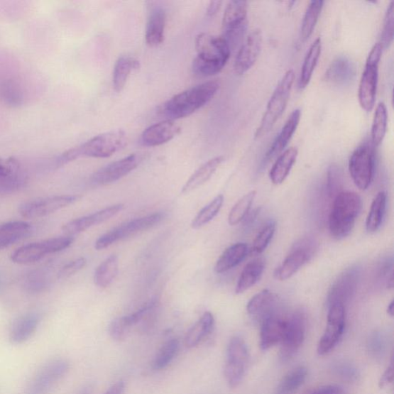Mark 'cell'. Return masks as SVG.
<instances>
[{
  "label": "cell",
  "instance_id": "cell-40",
  "mask_svg": "<svg viewBox=\"0 0 394 394\" xmlns=\"http://www.w3.org/2000/svg\"><path fill=\"white\" fill-rule=\"evenodd\" d=\"M388 121L387 106L383 103H380L374 113L371 129V141L374 146L382 143L387 133Z\"/></svg>",
  "mask_w": 394,
  "mask_h": 394
},
{
  "label": "cell",
  "instance_id": "cell-44",
  "mask_svg": "<svg viewBox=\"0 0 394 394\" xmlns=\"http://www.w3.org/2000/svg\"><path fill=\"white\" fill-rule=\"evenodd\" d=\"M28 180L25 174L18 173L15 175L0 177V196L11 195L23 189Z\"/></svg>",
  "mask_w": 394,
  "mask_h": 394
},
{
  "label": "cell",
  "instance_id": "cell-38",
  "mask_svg": "<svg viewBox=\"0 0 394 394\" xmlns=\"http://www.w3.org/2000/svg\"><path fill=\"white\" fill-rule=\"evenodd\" d=\"M307 373V369L304 366L289 371L280 381L277 394H295L305 382Z\"/></svg>",
  "mask_w": 394,
  "mask_h": 394
},
{
  "label": "cell",
  "instance_id": "cell-1",
  "mask_svg": "<svg viewBox=\"0 0 394 394\" xmlns=\"http://www.w3.org/2000/svg\"><path fill=\"white\" fill-rule=\"evenodd\" d=\"M197 57L192 62V72L199 77H212L226 66L231 50L222 36L203 33L197 35Z\"/></svg>",
  "mask_w": 394,
  "mask_h": 394
},
{
  "label": "cell",
  "instance_id": "cell-24",
  "mask_svg": "<svg viewBox=\"0 0 394 394\" xmlns=\"http://www.w3.org/2000/svg\"><path fill=\"white\" fill-rule=\"evenodd\" d=\"M300 118L301 111L300 109H297L292 112L276 139L274 140L268 152L266 154L263 164H268L285 150L293 134L295 133L297 129Z\"/></svg>",
  "mask_w": 394,
  "mask_h": 394
},
{
  "label": "cell",
  "instance_id": "cell-16",
  "mask_svg": "<svg viewBox=\"0 0 394 394\" xmlns=\"http://www.w3.org/2000/svg\"><path fill=\"white\" fill-rule=\"evenodd\" d=\"M327 324L317 345V353L324 356L331 352L341 340L344 333L345 306L336 305L328 307Z\"/></svg>",
  "mask_w": 394,
  "mask_h": 394
},
{
  "label": "cell",
  "instance_id": "cell-52",
  "mask_svg": "<svg viewBox=\"0 0 394 394\" xmlns=\"http://www.w3.org/2000/svg\"><path fill=\"white\" fill-rule=\"evenodd\" d=\"M393 268L392 258L383 261L380 268L379 277L384 283H386L388 288H393Z\"/></svg>",
  "mask_w": 394,
  "mask_h": 394
},
{
  "label": "cell",
  "instance_id": "cell-48",
  "mask_svg": "<svg viewBox=\"0 0 394 394\" xmlns=\"http://www.w3.org/2000/svg\"><path fill=\"white\" fill-rule=\"evenodd\" d=\"M394 3L390 2L385 14L381 39L379 42L383 50H388L393 40Z\"/></svg>",
  "mask_w": 394,
  "mask_h": 394
},
{
  "label": "cell",
  "instance_id": "cell-54",
  "mask_svg": "<svg viewBox=\"0 0 394 394\" xmlns=\"http://www.w3.org/2000/svg\"><path fill=\"white\" fill-rule=\"evenodd\" d=\"M393 381V370L392 365L383 373L380 381V388L388 386Z\"/></svg>",
  "mask_w": 394,
  "mask_h": 394
},
{
  "label": "cell",
  "instance_id": "cell-51",
  "mask_svg": "<svg viewBox=\"0 0 394 394\" xmlns=\"http://www.w3.org/2000/svg\"><path fill=\"white\" fill-rule=\"evenodd\" d=\"M21 165L19 161L13 158H0V177L15 175L20 173Z\"/></svg>",
  "mask_w": 394,
  "mask_h": 394
},
{
  "label": "cell",
  "instance_id": "cell-41",
  "mask_svg": "<svg viewBox=\"0 0 394 394\" xmlns=\"http://www.w3.org/2000/svg\"><path fill=\"white\" fill-rule=\"evenodd\" d=\"M224 197L218 195L208 205L204 207L197 215L192 219L191 226L195 230L204 226L217 216L224 205Z\"/></svg>",
  "mask_w": 394,
  "mask_h": 394
},
{
  "label": "cell",
  "instance_id": "cell-3",
  "mask_svg": "<svg viewBox=\"0 0 394 394\" xmlns=\"http://www.w3.org/2000/svg\"><path fill=\"white\" fill-rule=\"evenodd\" d=\"M219 89L218 82L209 81L181 92L163 104L161 114L173 121L189 116L212 102Z\"/></svg>",
  "mask_w": 394,
  "mask_h": 394
},
{
  "label": "cell",
  "instance_id": "cell-8",
  "mask_svg": "<svg viewBox=\"0 0 394 394\" xmlns=\"http://www.w3.org/2000/svg\"><path fill=\"white\" fill-rule=\"evenodd\" d=\"M73 241H75L73 236H65L31 243L16 249L11 254V259L12 262L17 264L33 263L41 261L47 255L69 248Z\"/></svg>",
  "mask_w": 394,
  "mask_h": 394
},
{
  "label": "cell",
  "instance_id": "cell-5",
  "mask_svg": "<svg viewBox=\"0 0 394 394\" xmlns=\"http://www.w3.org/2000/svg\"><path fill=\"white\" fill-rule=\"evenodd\" d=\"M295 79V72L290 70L279 82L269 100L261 125L255 133L256 139L261 138V137L268 133L283 112L285 111Z\"/></svg>",
  "mask_w": 394,
  "mask_h": 394
},
{
  "label": "cell",
  "instance_id": "cell-50",
  "mask_svg": "<svg viewBox=\"0 0 394 394\" xmlns=\"http://www.w3.org/2000/svg\"><path fill=\"white\" fill-rule=\"evenodd\" d=\"M86 265L87 260L84 258H80L72 261L65 266H63L58 272V278L59 279L69 278L80 271L82 268H84Z\"/></svg>",
  "mask_w": 394,
  "mask_h": 394
},
{
  "label": "cell",
  "instance_id": "cell-45",
  "mask_svg": "<svg viewBox=\"0 0 394 394\" xmlns=\"http://www.w3.org/2000/svg\"><path fill=\"white\" fill-rule=\"evenodd\" d=\"M276 231V223L270 221L262 228L256 236L251 248V253L258 255L262 253L268 246Z\"/></svg>",
  "mask_w": 394,
  "mask_h": 394
},
{
  "label": "cell",
  "instance_id": "cell-37",
  "mask_svg": "<svg viewBox=\"0 0 394 394\" xmlns=\"http://www.w3.org/2000/svg\"><path fill=\"white\" fill-rule=\"evenodd\" d=\"M119 261L116 255L109 256L100 263L94 272L95 285L99 288H106L111 285L117 276Z\"/></svg>",
  "mask_w": 394,
  "mask_h": 394
},
{
  "label": "cell",
  "instance_id": "cell-17",
  "mask_svg": "<svg viewBox=\"0 0 394 394\" xmlns=\"http://www.w3.org/2000/svg\"><path fill=\"white\" fill-rule=\"evenodd\" d=\"M142 155L136 153L106 165L97 170L91 182L95 186H107L120 180L139 166Z\"/></svg>",
  "mask_w": 394,
  "mask_h": 394
},
{
  "label": "cell",
  "instance_id": "cell-39",
  "mask_svg": "<svg viewBox=\"0 0 394 394\" xmlns=\"http://www.w3.org/2000/svg\"><path fill=\"white\" fill-rule=\"evenodd\" d=\"M324 4V1H322V0H319V1L314 0V1L310 2L301 25L300 38L302 41L307 40L313 34L319 17L322 14Z\"/></svg>",
  "mask_w": 394,
  "mask_h": 394
},
{
  "label": "cell",
  "instance_id": "cell-57",
  "mask_svg": "<svg viewBox=\"0 0 394 394\" xmlns=\"http://www.w3.org/2000/svg\"><path fill=\"white\" fill-rule=\"evenodd\" d=\"M393 307H394V302L391 301V303L389 305L388 307V314L392 317H393Z\"/></svg>",
  "mask_w": 394,
  "mask_h": 394
},
{
  "label": "cell",
  "instance_id": "cell-43",
  "mask_svg": "<svg viewBox=\"0 0 394 394\" xmlns=\"http://www.w3.org/2000/svg\"><path fill=\"white\" fill-rule=\"evenodd\" d=\"M256 195V191L252 190L238 200V202L231 210L230 214H229V224L235 226L243 221L249 214Z\"/></svg>",
  "mask_w": 394,
  "mask_h": 394
},
{
  "label": "cell",
  "instance_id": "cell-2",
  "mask_svg": "<svg viewBox=\"0 0 394 394\" xmlns=\"http://www.w3.org/2000/svg\"><path fill=\"white\" fill-rule=\"evenodd\" d=\"M127 143L124 131L119 130L94 136L84 143L62 153L54 160L53 169L60 168L82 158H107L121 151Z\"/></svg>",
  "mask_w": 394,
  "mask_h": 394
},
{
  "label": "cell",
  "instance_id": "cell-4",
  "mask_svg": "<svg viewBox=\"0 0 394 394\" xmlns=\"http://www.w3.org/2000/svg\"><path fill=\"white\" fill-rule=\"evenodd\" d=\"M361 197L354 192H341L334 199L329 217V232L337 240L349 236L362 209Z\"/></svg>",
  "mask_w": 394,
  "mask_h": 394
},
{
  "label": "cell",
  "instance_id": "cell-46",
  "mask_svg": "<svg viewBox=\"0 0 394 394\" xmlns=\"http://www.w3.org/2000/svg\"><path fill=\"white\" fill-rule=\"evenodd\" d=\"M48 273L43 270L31 273L24 281V288L31 293H38L44 291L50 285Z\"/></svg>",
  "mask_w": 394,
  "mask_h": 394
},
{
  "label": "cell",
  "instance_id": "cell-19",
  "mask_svg": "<svg viewBox=\"0 0 394 394\" xmlns=\"http://www.w3.org/2000/svg\"><path fill=\"white\" fill-rule=\"evenodd\" d=\"M262 45L263 33L260 29L253 31L247 36L234 62V71L237 75H243L253 67L259 58Z\"/></svg>",
  "mask_w": 394,
  "mask_h": 394
},
{
  "label": "cell",
  "instance_id": "cell-20",
  "mask_svg": "<svg viewBox=\"0 0 394 394\" xmlns=\"http://www.w3.org/2000/svg\"><path fill=\"white\" fill-rule=\"evenodd\" d=\"M124 209V205L122 204L106 207L94 214L73 219V221L64 225L62 230L67 236H72L79 234L87 231L91 227L109 221V219L121 212Z\"/></svg>",
  "mask_w": 394,
  "mask_h": 394
},
{
  "label": "cell",
  "instance_id": "cell-56",
  "mask_svg": "<svg viewBox=\"0 0 394 394\" xmlns=\"http://www.w3.org/2000/svg\"><path fill=\"white\" fill-rule=\"evenodd\" d=\"M222 4L223 2L221 1L210 2L207 11V16L209 17H212L215 16L217 13V12L219 11V9H221Z\"/></svg>",
  "mask_w": 394,
  "mask_h": 394
},
{
  "label": "cell",
  "instance_id": "cell-42",
  "mask_svg": "<svg viewBox=\"0 0 394 394\" xmlns=\"http://www.w3.org/2000/svg\"><path fill=\"white\" fill-rule=\"evenodd\" d=\"M180 348V342L177 339L165 343L155 356L153 366L155 370L161 371L167 368L170 363L175 359Z\"/></svg>",
  "mask_w": 394,
  "mask_h": 394
},
{
  "label": "cell",
  "instance_id": "cell-27",
  "mask_svg": "<svg viewBox=\"0 0 394 394\" xmlns=\"http://www.w3.org/2000/svg\"><path fill=\"white\" fill-rule=\"evenodd\" d=\"M41 322V315L32 312L24 314L16 320L11 332V341L13 344H22L35 334Z\"/></svg>",
  "mask_w": 394,
  "mask_h": 394
},
{
  "label": "cell",
  "instance_id": "cell-28",
  "mask_svg": "<svg viewBox=\"0 0 394 394\" xmlns=\"http://www.w3.org/2000/svg\"><path fill=\"white\" fill-rule=\"evenodd\" d=\"M33 231L31 224L25 221H13L0 224V251L19 242Z\"/></svg>",
  "mask_w": 394,
  "mask_h": 394
},
{
  "label": "cell",
  "instance_id": "cell-11",
  "mask_svg": "<svg viewBox=\"0 0 394 394\" xmlns=\"http://www.w3.org/2000/svg\"><path fill=\"white\" fill-rule=\"evenodd\" d=\"M250 353L246 344L240 336H234L229 342L224 366V377L229 386H239L245 377L250 362Z\"/></svg>",
  "mask_w": 394,
  "mask_h": 394
},
{
  "label": "cell",
  "instance_id": "cell-7",
  "mask_svg": "<svg viewBox=\"0 0 394 394\" xmlns=\"http://www.w3.org/2000/svg\"><path fill=\"white\" fill-rule=\"evenodd\" d=\"M163 218V214L155 213L126 222L98 238L95 242V249L97 251L104 250L119 241L126 240L128 238L148 231L159 224Z\"/></svg>",
  "mask_w": 394,
  "mask_h": 394
},
{
  "label": "cell",
  "instance_id": "cell-23",
  "mask_svg": "<svg viewBox=\"0 0 394 394\" xmlns=\"http://www.w3.org/2000/svg\"><path fill=\"white\" fill-rule=\"evenodd\" d=\"M260 346L262 351L280 344L286 328V317L275 314L261 324Z\"/></svg>",
  "mask_w": 394,
  "mask_h": 394
},
{
  "label": "cell",
  "instance_id": "cell-47",
  "mask_svg": "<svg viewBox=\"0 0 394 394\" xmlns=\"http://www.w3.org/2000/svg\"><path fill=\"white\" fill-rule=\"evenodd\" d=\"M343 187L342 173L336 165H332L327 171V192L329 198L334 199L340 195Z\"/></svg>",
  "mask_w": 394,
  "mask_h": 394
},
{
  "label": "cell",
  "instance_id": "cell-36",
  "mask_svg": "<svg viewBox=\"0 0 394 394\" xmlns=\"http://www.w3.org/2000/svg\"><path fill=\"white\" fill-rule=\"evenodd\" d=\"M388 202V195L386 192L381 191L375 197L373 200L370 212L366 218V228L370 233H374L379 230L385 212H386Z\"/></svg>",
  "mask_w": 394,
  "mask_h": 394
},
{
  "label": "cell",
  "instance_id": "cell-32",
  "mask_svg": "<svg viewBox=\"0 0 394 394\" xmlns=\"http://www.w3.org/2000/svg\"><path fill=\"white\" fill-rule=\"evenodd\" d=\"M248 248L243 243H238L232 245L219 256L217 261L214 270L217 273H224L236 267L246 258Z\"/></svg>",
  "mask_w": 394,
  "mask_h": 394
},
{
  "label": "cell",
  "instance_id": "cell-49",
  "mask_svg": "<svg viewBox=\"0 0 394 394\" xmlns=\"http://www.w3.org/2000/svg\"><path fill=\"white\" fill-rule=\"evenodd\" d=\"M131 329V328L125 322L124 317H121L112 320L109 325L108 332L114 341L121 342L129 334Z\"/></svg>",
  "mask_w": 394,
  "mask_h": 394
},
{
  "label": "cell",
  "instance_id": "cell-53",
  "mask_svg": "<svg viewBox=\"0 0 394 394\" xmlns=\"http://www.w3.org/2000/svg\"><path fill=\"white\" fill-rule=\"evenodd\" d=\"M343 389L338 385H326L309 391L306 394H342Z\"/></svg>",
  "mask_w": 394,
  "mask_h": 394
},
{
  "label": "cell",
  "instance_id": "cell-21",
  "mask_svg": "<svg viewBox=\"0 0 394 394\" xmlns=\"http://www.w3.org/2000/svg\"><path fill=\"white\" fill-rule=\"evenodd\" d=\"M278 297L275 293L263 290L251 298L246 310L255 322L261 324L264 319L278 313Z\"/></svg>",
  "mask_w": 394,
  "mask_h": 394
},
{
  "label": "cell",
  "instance_id": "cell-30",
  "mask_svg": "<svg viewBox=\"0 0 394 394\" xmlns=\"http://www.w3.org/2000/svg\"><path fill=\"white\" fill-rule=\"evenodd\" d=\"M214 326V315L210 312L204 313L198 322L189 329L185 337L186 346L192 348L198 346L212 334Z\"/></svg>",
  "mask_w": 394,
  "mask_h": 394
},
{
  "label": "cell",
  "instance_id": "cell-13",
  "mask_svg": "<svg viewBox=\"0 0 394 394\" xmlns=\"http://www.w3.org/2000/svg\"><path fill=\"white\" fill-rule=\"evenodd\" d=\"M307 319L303 311L297 310L286 317V328L280 343V359L288 361L303 344L306 335Z\"/></svg>",
  "mask_w": 394,
  "mask_h": 394
},
{
  "label": "cell",
  "instance_id": "cell-34",
  "mask_svg": "<svg viewBox=\"0 0 394 394\" xmlns=\"http://www.w3.org/2000/svg\"><path fill=\"white\" fill-rule=\"evenodd\" d=\"M264 269L265 261L263 258L256 259L246 264L236 284V295H241L254 286L261 278Z\"/></svg>",
  "mask_w": 394,
  "mask_h": 394
},
{
  "label": "cell",
  "instance_id": "cell-14",
  "mask_svg": "<svg viewBox=\"0 0 394 394\" xmlns=\"http://www.w3.org/2000/svg\"><path fill=\"white\" fill-rule=\"evenodd\" d=\"M69 371L70 363L67 360L50 361L34 376L27 388V394H48Z\"/></svg>",
  "mask_w": 394,
  "mask_h": 394
},
{
  "label": "cell",
  "instance_id": "cell-29",
  "mask_svg": "<svg viewBox=\"0 0 394 394\" xmlns=\"http://www.w3.org/2000/svg\"><path fill=\"white\" fill-rule=\"evenodd\" d=\"M224 161V158L223 155H219V157L209 160L203 164L202 166L192 174L185 186L182 187L181 190L182 194H190V192L204 185L205 182L213 177L215 172Z\"/></svg>",
  "mask_w": 394,
  "mask_h": 394
},
{
  "label": "cell",
  "instance_id": "cell-6",
  "mask_svg": "<svg viewBox=\"0 0 394 394\" xmlns=\"http://www.w3.org/2000/svg\"><path fill=\"white\" fill-rule=\"evenodd\" d=\"M383 48L380 43H376L366 59L359 89V99L361 106L366 112H371L377 95L379 63L382 57Z\"/></svg>",
  "mask_w": 394,
  "mask_h": 394
},
{
  "label": "cell",
  "instance_id": "cell-15",
  "mask_svg": "<svg viewBox=\"0 0 394 394\" xmlns=\"http://www.w3.org/2000/svg\"><path fill=\"white\" fill-rule=\"evenodd\" d=\"M81 198L79 195H60L27 201L20 205L18 212L26 219L40 218L59 212L75 204Z\"/></svg>",
  "mask_w": 394,
  "mask_h": 394
},
{
  "label": "cell",
  "instance_id": "cell-9",
  "mask_svg": "<svg viewBox=\"0 0 394 394\" xmlns=\"http://www.w3.org/2000/svg\"><path fill=\"white\" fill-rule=\"evenodd\" d=\"M317 250L318 242L314 236L301 238L293 244L285 260L275 271V278L280 280L290 278L314 258Z\"/></svg>",
  "mask_w": 394,
  "mask_h": 394
},
{
  "label": "cell",
  "instance_id": "cell-10",
  "mask_svg": "<svg viewBox=\"0 0 394 394\" xmlns=\"http://www.w3.org/2000/svg\"><path fill=\"white\" fill-rule=\"evenodd\" d=\"M248 3L234 0L229 3L223 17V35L231 51L239 44L248 26Z\"/></svg>",
  "mask_w": 394,
  "mask_h": 394
},
{
  "label": "cell",
  "instance_id": "cell-25",
  "mask_svg": "<svg viewBox=\"0 0 394 394\" xmlns=\"http://www.w3.org/2000/svg\"><path fill=\"white\" fill-rule=\"evenodd\" d=\"M356 77L354 63L345 56H340L332 61L328 67L326 80L336 86L350 85Z\"/></svg>",
  "mask_w": 394,
  "mask_h": 394
},
{
  "label": "cell",
  "instance_id": "cell-58",
  "mask_svg": "<svg viewBox=\"0 0 394 394\" xmlns=\"http://www.w3.org/2000/svg\"><path fill=\"white\" fill-rule=\"evenodd\" d=\"M80 394H89L87 390H82Z\"/></svg>",
  "mask_w": 394,
  "mask_h": 394
},
{
  "label": "cell",
  "instance_id": "cell-55",
  "mask_svg": "<svg viewBox=\"0 0 394 394\" xmlns=\"http://www.w3.org/2000/svg\"><path fill=\"white\" fill-rule=\"evenodd\" d=\"M125 390V384L124 381H118L112 385L104 394H124Z\"/></svg>",
  "mask_w": 394,
  "mask_h": 394
},
{
  "label": "cell",
  "instance_id": "cell-18",
  "mask_svg": "<svg viewBox=\"0 0 394 394\" xmlns=\"http://www.w3.org/2000/svg\"><path fill=\"white\" fill-rule=\"evenodd\" d=\"M361 277V268L353 266L344 270L334 283L327 296V307L345 306L355 295Z\"/></svg>",
  "mask_w": 394,
  "mask_h": 394
},
{
  "label": "cell",
  "instance_id": "cell-35",
  "mask_svg": "<svg viewBox=\"0 0 394 394\" xmlns=\"http://www.w3.org/2000/svg\"><path fill=\"white\" fill-rule=\"evenodd\" d=\"M140 68V62L133 58L123 56L119 58L114 69L113 84L114 89L120 93L125 87L131 73L134 70H138Z\"/></svg>",
  "mask_w": 394,
  "mask_h": 394
},
{
  "label": "cell",
  "instance_id": "cell-33",
  "mask_svg": "<svg viewBox=\"0 0 394 394\" xmlns=\"http://www.w3.org/2000/svg\"><path fill=\"white\" fill-rule=\"evenodd\" d=\"M322 39L317 38L312 45H310L304 60L303 66H302L298 82V87L300 89H304L309 85L317 65L320 54H322Z\"/></svg>",
  "mask_w": 394,
  "mask_h": 394
},
{
  "label": "cell",
  "instance_id": "cell-26",
  "mask_svg": "<svg viewBox=\"0 0 394 394\" xmlns=\"http://www.w3.org/2000/svg\"><path fill=\"white\" fill-rule=\"evenodd\" d=\"M166 24V12L161 8L154 9L150 13L145 34L146 43L149 47L158 48L163 43Z\"/></svg>",
  "mask_w": 394,
  "mask_h": 394
},
{
  "label": "cell",
  "instance_id": "cell-22",
  "mask_svg": "<svg viewBox=\"0 0 394 394\" xmlns=\"http://www.w3.org/2000/svg\"><path fill=\"white\" fill-rule=\"evenodd\" d=\"M180 131L181 128L175 122L165 120L146 129L141 135V143L149 148L158 146L175 138Z\"/></svg>",
  "mask_w": 394,
  "mask_h": 394
},
{
  "label": "cell",
  "instance_id": "cell-12",
  "mask_svg": "<svg viewBox=\"0 0 394 394\" xmlns=\"http://www.w3.org/2000/svg\"><path fill=\"white\" fill-rule=\"evenodd\" d=\"M375 151L372 143L366 142L357 148L349 160L351 176L357 187L368 189L373 180L375 170Z\"/></svg>",
  "mask_w": 394,
  "mask_h": 394
},
{
  "label": "cell",
  "instance_id": "cell-31",
  "mask_svg": "<svg viewBox=\"0 0 394 394\" xmlns=\"http://www.w3.org/2000/svg\"><path fill=\"white\" fill-rule=\"evenodd\" d=\"M297 155L298 150L296 148H290L280 155L270 172V178L273 185H281L287 179L296 163Z\"/></svg>",
  "mask_w": 394,
  "mask_h": 394
}]
</instances>
